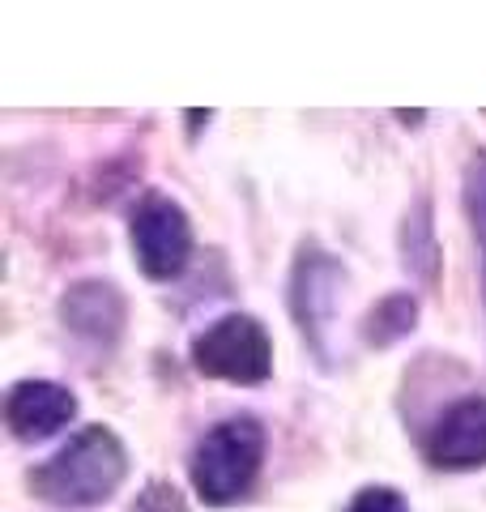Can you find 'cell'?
Instances as JSON below:
<instances>
[{"instance_id": "obj_1", "label": "cell", "mask_w": 486, "mask_h": 512, "mask_svg": "<svg viewBox=\"0 0 486 512\" xmlns=\"http://www.w3.org/2000/svg\"><path fill=\"white\" fill-rule=\"evenodd\" d=\"M128 478V448L111 427H81L69 444L56 448L26 474L30 491L52 508H94L107 504Z\"/></svg>"}, {"instance_id": "obj_2", "label": "cell", "mask_w": 486, "mask_h": 512, "mask_svg": "<svg viewBox=\"0 0 486 512\" xmlns=\"http://www.w3.org/2000/svg\"><path fill=\"white\" fill-rule=\"evenodd\" d=\"M265 466V427L252 414H235L205 431L188 457V478L205 504L226 508L248 500Z\"/></svg>"}, {"instance_id": "obj_3", "label": "cell", "mask_w": 486, "mask_h": 512, "mask_svg": "<svg viewBox=\"0 0 486 512\" xmlns=\"http://www.w3.org/2000/svg\"><path fill=\"white\" fill-rule=\"evenodd\" d=\"M346 265L337 261L329 248L307 244L295 256V269H290V316L299 325L303 346L316 355L320 367H333L337 350H333V329H337V312H342V295H346Z\"/></svg>"}, {"instance_id": "obj_4", "label": "cell", "mask_w": 486, "mask_h": 512, "mask_svg": "<svg viewBox=\"0 0 486 512\" xmlns=\"http://www.w3.org/2000/svg\"><path fill=\"white\" fill-rule=\"evenodd\" d=\"M192 367L205 380L265 384L273 376V338L248 312H226L192 338Z\"/></svg>"}, {"instance_id": "obj_5", "label": "cell", "mask_w": 486, "mask_h": 512, "mask_svg": "<svg viewBox=\"0 0 486 512\" xmlns=\"http://www.w3.org/2000/svg\"><path fill=\"white\" fill-rule=\"evenodd\" d=\"M128 239H133L137 265L150 282L180 278L192 261V218L188 210L167 192H145L128 222Z\"/></svg>"}, {"instance_id": "obj_6", "label": "cell", "mask_w": 486, "mask_h": 512, "mask_svg": "<svg viewBox=\"0 0 486 512\" xmlns=\"http://www.w3.org/2000/svg\"><path fill=\"white\" fill-rule=\"evenodd\" d=\"M423 457L435 470H482L486 466V397L469 393L452 402L431 423L423 440Z\"/></svg>"}, {"instance_id": "obj_7", "label": "cell", "mask_w": 486, "mask_h": 512, "mask_svg": "<svg viewBox=\"0 0 486 512\" xmlns=\"http://www.w3.org/2000/svg\"><path fill=\"white\" fill-rule=\"evenodd\" d=\"M60 325L81 342L111 350L120 342L124 325H128V303L120 295V286L103 282V278L73 282L69 291L60 295Z\"/></svg>"}, {"instance_id": "obj_8", "label": "cell", "mask_w": 486, "mask_h": 512, "mask_svg": "<svg viewBox=\"0 0 486 512\" xmlns=\"http://www.w3.org/2000/svg\"><path fill=\"white\" fill-rule=\"evenodd\" d=\"M77 419V397L56 380H18L5 393V423L18 440H47Z\"/></svg>"}, {"instance_id": "obj_9", "label": "cell", "mask_w": 486, "mask_h": 512, "mask_svg": "<svg viewBox=\"0 0 486 512\" xmlns=\"http://www.w3.org/2000/svg\"><path fill=\"white\" fill-rule=\"evenodd\" d=\"M401 269L427 291L440 282V239H435V214L427 197H418L401 218Z\"/></svg>"}, {"instance_id": "obj_10", "label": "cell", "mask_w": 486, "mask_h": 512, "mask_svg": "<svg viewBox=\"0 0 486 512\" xmlns=\"http://www.w3.org/2000/svg\"><path fill=\"white\" fill-rule=\"evenodd\" d=\"M418 325V299L410 291H393L384 295L380 303H371L367 316H363V342L367 346H397L401 338H410Z\"/></svg>"}, {"instance_id": "obj_11", "label": "cell", "mask_w": 486, "mask_h": 512, "mask_svg": "<svg viewBox=\"0 0 486 512\" xmlns=\"http://www.w3.org/2000/svg\"><path fill=\"white\" fill-rule=\"evenodd\" d=\"M461 201H465L469 231H474L478 252H482V299H486V150L469 154L465 180H461Z\"/></svg>"}, {"instance_id": "obj_12", "label": "cell", "mask_w": 486, "mask_h": 512, "mask_svg": "<svg viewBox=\"0 0 486 512\" xmlns=\"http://www.w3.org/2000/svg\"><path fill=\"white\" fill-rule=\"evenodd\" d=\"M128 512H188V500L180 495V487L175 483H162V478H154V483H145L141 495L133 500V508Z\"/></svg>"}, {"instance_id": "obj_13", "label": "cell", "mask_w": 486, "mask_h": 512, "mask_svg": "<svg viewBox=\"0 0 486 512\" xmlns=\"http://www.w3.org/2000/svg\"><path fill=\"white\" fill-rule=\"evenodd\" d=\"M346 512H410V504H405V495L397 487H363L346 504Z\"/></svg>"}]
</instances>
